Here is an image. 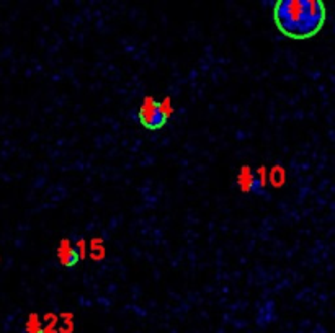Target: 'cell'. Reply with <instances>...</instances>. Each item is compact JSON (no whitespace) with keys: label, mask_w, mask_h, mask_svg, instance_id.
<instances>
[{"label":"cell","mask_w":335,"mask_h":333,"mask_svg":"<svg viewBox=\"0 0 335 333\" xmlns=\"http://www.w3.org/2000/svg\"><path fill=\"white\" fill-rule=\"evenodd\" d=\"M237 180H239L241 190L244 193L250 191V188H252V182H254V175H252V172H250L249 166H242V170L239 173V177H237Z\"/></svg>","instance_id":"obj_4"},{"label":"cell","mask_w":335,"mask_h":333,"mask_svg":"<svg viewBox=\"0 0 335 333\" xmlns=\"http://www.w3.org/2000/svg\"><path fill=\"white\" fill-rule=\"evenodd\" d=\"M327 10L320 0H278L273 20L281 34L291 39H309L322 30Z\"/></svg>","instance_id":"obj_1"},{"label":"cell","mask_w":335,"mask_h":333,"mask_svg":"<svg viewBox=\"0 0 335 333\" xmlns=\"http://www.w3.org/2000/svg\"><path fill=\"white\" fill-rule=\"evenodd\" d=\"M271 183L275 186H281L284 183V170L281 166H275L273 172H271Z\"/></svg>","instance_id":"obj_5"},{"label":"cell","mask_w":335,"mask_h":333,"mask_svg":"<svg viewBox=\"0 0 335 333\" xmlns=\"http://www.w3.org/2000/svg\"><path fill=\"white\" fill-rule=\"evenodd\" d=\"M59 260L64 266H74L75 263H77L80 258L77 252H75V248L69 245V240H62L61 242V247H59Z\"/></svg>","instance_id":"obj_3"},{"label":"cell","mask_w":335,"mask_h":333,"mask_svg":"<svg viewBox=\"0 0 335 333\" xmlns=\"http://www.w3.org/2000/svg\"><path fill=\"white\" fill-rule=\"evenodd\" d=\"M172 113H173V108H172V100L169 96H167L162 103H157L154 98L148 96V98L144 100L141 109H139L137 118L146 129L157 131L165 126Z\"/></svg>","instance_id":"obj_2"}]
</instances>
